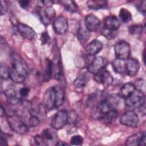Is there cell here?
I'll return each instance as SVG.
<instances>
[{
    "mask_svg": "<svg viewBox=\"0 0 146 146\" xmlns=\"http://www.w3.org/2000/svg\"><path fill=\"white\" fill-rule=\"evenodd\" d=\"M41 136L43 138L44 140L46 141V144L48 141H52L54 138L53 134L51 132L50 129L48 128H46V129H43V131L42 132Z\"/></svg>",
    "mask_w": 146,
    "mask_h": 146,
    "instance_id": "33",
    "label": "cell"
},
{
    "mask_svg": "<svg viewBox=\"0 0 146 146\" xmlns=\"http://www.w3.org/2000/svg\"><path fill=\"white\" fill-rule=\"evenodd\" d=\"M119 17L124 23L128 22L132 20V15L131 13L125 8H121L120 10Z\"/></svg>",
    "mask_w": 146,
    "mask_h": 146,
    "instance_id": "29",
    "label": "cell"
},
{
    "mask_svg": "<svg viewBox=\"0 0 146 146\" xmlns=\"http://www.w3.org/2000/svg\"><path fill=\"white\" fill-rule=\"evenodd\" d=\"M127 146L144 145L145 144V133L144 132H138L130 136L125 140Z\"/></svg>",
    "mask_w": 146,
    "mask_h": 146,
    "instance_id": "14",
    "label": "cell"
},
{
    "mask_svg": "<svg viewBox=\"0 0 146 146\" xmlns=\"http://www.w3.org/2000/svg\"><path fill=\"white\" fill-rule=\"evenodd\" d=\"M16 27L21 35L27 39L32 40L36 35L35 31L31 27L26 24L18 23Z\"/></svg>",
    "mask_w": 146,
    "mask_h": 146,
    "instance_id": "17",
    "label": "cell"
},
{
    "mask_svg": "<svg viewBox=\"0 0 146 146\" xmlns=\"http://www.w3.org/2000/svg\"><path fill=\"white\" fill-rule=\"evenodd\" d=\"M35 143L38 145H47L46 141L44 140L43 138L41 135H36L34 137Z\"/></svg>",
    "mask_w": 146,
    "mask_h": 146,
    "instance_id": "37",
    "label": "cell"
},
{
    "mask_svg": "<svg viewBox=\"0 0 146 146\" xmlns=\"http://www.w3.org/2000/svg\"><path fill=\"white\" fill-rule=\"evenodd\" d=\"M145 3H146L145 1H143L140 2V3L137 5L136 6L137 10L141 13L143 14L144 15L145 13Z\"/></svg>",
    "mask_w": 146,
    "mask_h": 146,
    "instance_id": "39",
    "label": "cell"
},
{
    "mask_svg": "<svg viewBox=\"0 0 146 146\" xmlns=\"http://www.w3.org/2000/svg\"><path fill=\"white\" fill-rule=\"evenodd\" d=\"M135 87L133 83L128 82L123 84L120 90L119 96L125 99L131 95L135 91Z\"/></svg>",
    "mask_w": 146,
    "mask_h": 146,
    "instance_id": "21",
    "label": "cell"
},
{
    "mask_svg": "<svg viewBox=\"0 0 146 146\" xmlns=\"http://www.w3.org/2000/svg\"><path fill=\"white\" fill-rule=\"evenodd\" d=\"M83 137L79 135H76L71 137L70 140L71 145H81L83 143Z\"/></svg>",
    "mask_w": 146,
    "mask_h": 146,
    "instance_id": "34",
    "label": "cell"
},
{
    "mask_svg": "<svg viewBox=\"0 0 146 146\" xmlns=\"http://www.w3.org/2000/svg\"><path fill=\"white\" fill-rule=\"evenodd\" d=\"M8 145V143H7V139H6L5 137H4L2 135L1 137V145L5 146V145Z\"/></svg>",
    "mask_w": 146,
    "mask_h": 146,
    "instance_id": "43",
    "label": "cell"
},
{
    "mask_svg": "<svg viewBox=\"0 0 146 146\" xmlns=\"http://www.w3.org/2000/svg\"><path fill=\"white\" fill-rule=\"evenodd\" d=\"M85 26L88 31H96L100 26L101 21L99 18L92 14H90L85 17Z\"/></svg>",
    "mask_w": 146,
    "mask_h": 146,
    "instance_id": "16",
    "label": "cell"
},
{
    "mask_svg": "<svg viewBox=\"0 0 146 146\" xmlns=\"http://www.w3.org/2000/svg\"><path fill=\"white\" fill-rule=\"evenodd\" d=\"M68 22L67 18L63 15L58 16L54 21L52 28L54 32L58 35L64 34L68 29Z\"/></svg>",
    "mask_w": 146,
    "mask_h": 146,
    "instance_id": "13",
    "label": "cell"
},
{
    "mask_svg": "<svg viewBox=\"0 0 146 146\" xmlns=\"http://www.w3.org/2000/svg\"><path fill=\"white\" fill-rule=\"evenodd\" d=\"M120 23L118 18L115 15L107 17L104 20L103 34L108 39H112L115 37V33L118 30Z\"/></svg>",
    "mask_w": 146,
    "mask_h": 146,
    "instance_id": "6",
    "label": "cell"
},
{
    "mask_svg": "<svg viewBox=\"0 0 146 146\" xmlns=\"http://www.w3.org/2000/svg\"><path fill=\"white\" fill-rule=\"evenodd\" d=\"M56 145H59V146H63V145H68V144L67 143H66V142L62 141H57V143L55 144Z\"/></svg>",
    "mask_w": 146,
    "mask_h": 146,
    "instance_id": "44",
    "label": "cell"
},
{
    "mask_svg": "<svg viewBox=\"0 0 146 146\" xmlns=\"http://www.w3.org/2000/svg\"><path fill=\"white\" fill-rule=\"evenodd\" d=\"M25 123L29 127H36L39 124L40 119L38 117L34 116L30 113V116L27 117Z\"/></svg>",
    "mask_w": 146,
    "mask_h": 146,
    "instance_id": "30",
    "label": "cell"
},
{
    "mask_svg": "<svg viewBox=\"0 0 146 146\" xmlns=\"http://www.w3.org/2000/svg\"><path fill=\"white\" fill-rule=\"evenodd\" d=\"M76 34L78 40L82 44H84L90 37V31H88L87 29L84 30L83 29H80Z\"/></svg>",
    "mask_w": 146,
    "mask_h": 146,
    "instance_id": "28",
    "label": "cell"
},
{
    "mask_svg": "<svg viewBox=\"0 0 146 146\" xmlns=\"http://www.w3.org/2000/svg\"><path fill=\"white\" fill-rule=\"evenodd\" d=\"M103 47V44L100 40L95 39L87 46L86 51L88 55L94 56L102 50Z\"/></svg>",
    "mask_w": 146,
    "mask_h": 146,
    "instance_id": "19",
    "label": "cell"
},
{
    "mask_svg": "<svg viewBox=\"0 0 146 146\" xmlns=\"http://www.w3.org/2000/svg\"><path fill=\"white\" fill-rule=\"evenodd\" d=\"M77 119L76 113L74 111H71L69 114L68 113V121L70 123H74L76 121Z\"/></svg>",
    "mask_w": 146,
    "mask_h": 146,
    "instance_id": "40",
    "label": "cell"
},
{
    "mask_svg": "<svg viewBox=\"0 0 146 146\" xmlns=\"http://www.w3.org/2000/svg\"><path fill=\"white\" fill-rule=\"evenodd\" d=\"M135 87V89L140 92L145 94V82L144 80L141 79H137L135 83L133 84Z\"/></svg>",
    "mask_w": 146,
    "mask_h": 146,
    "instance_id": "32",
    "label": "cell"
},
{
    "mask_svg": "<svg viewBox=\"0 0 146 146\" xmlns=\"http://www.w3.org/2000/svg\"><path fill=\"white\" fill-rule=\"evenodd\" d=\"M140 67V63L136 59L129 58L125 60V72L129 76H132L135 75L138 72Z\"/></svg>",
    "mask_w": 146,
    "mask_h": 146,
    "instance_id": "18",
    "label": "cell"
},
{
    "mask_svg": "<svg viewBox=\"0 0 146 146\" xmlns=\"http://www.w3.org/2000/svg\"><path fill=\"white\" fill-rule=\"evenodd\" d=\"M120 121L121 124L125 126L135 127L139 124V118L134 111L127 110L120 116Z\"/></svg>",
    "mask_w": 146,
    "mask_h": 146,
    "instance_id": "8",
    "label": "cell"
},
{
    "mask_svg": "<svg viewBox=\"0 0 146 146\" xmlns=\"http://www.w3.org/2000/svg\"><path fill=\"white\" fill-rule=\"evenodd\" d=\"M88 81V76L84 73L79 75L74 80V84L77 88H83L86 86Z\"/></svg>",
    "mask_w": 146,
    "mask_h": 146,
    "instance_id": "26",
    "label": "cell"
},
{
    "mask_svg": "<svg viewBox=\"0 0 146 146\" xmlns=\"http://www.w3.org/2000/svg\"><path fill=\"white\" fill-rule=\"evenodd\" d=\"M4 94L7 102L11 105H17L22 102L19 93L13 85L8 86L4 91Z\"/></svg>",
    "mask_w": 146,
    "mask_h": 146,
    "instance_id": "11",
    "label": "cell"
},
{
    "mask_svg": "<svg viewBox=\"0 0 146 146\" xmlns=\"http://www.w3.org/2000/svg\"><path fill=\"white\" fill-rule=\"evenodd\" d=\"M37 9V13L39 16L41 22L46 26L49 25L51 21L55 18V11L51 6H46L44 9L38 7Z\"/></svg>",
    "mask_w": 146,
    "mask_h": 146,
    "instance_id": "10",
    "label": "cell"
},
{
    "mask_svg": "<svg viewBox=\"0 0 146 146\" xmlns=\"http://www.w3.org/2000/svg\"><path fill=\"white\" fill-rule=\"evenodd\" d=\"M86 4L89 9L97 10L106 8L107 6V2L106 1H88Z\"/></svg>",
    "mask_w": 146,
    "mask_h": 146,
    "instance_id": "25",
    "label": "cell"
},
{
    "mask_svg": "<svg viewBox=\"0 0 146 146\" xmlns=\"http://www.w3.org/2000/svg\"><path fill=\"white\" fill-rule=\"evenodd\" d=\"M0 73H1V77L2 79H7L8 78H9V67H7L6 65H3V64L1 65Z\"/></svg>",
    "mask_w": 146,
    "mask_h": 146,
    "instance_id": "35",
    "label": "cell"
},
{
    "mask_svg": "<svg viewBox=\"0 0 146 146\" xmlns=\"http://www.w3.org/2000/svg\"><path fill=\"white\" fill-rule=\"evenodd\" d=\"M52 72V62L51 60L47 58L45 60V64L42 74V78L43 81L48 82L51 79Z\"/></svg>",
    "mask_w": 146,
    "mask_h": 146,
    "instance_id": "22",
    "label": "cell"
},
{
    "mask_svg": "<svg viewBox=\"0 0 146 146\" xmlns=\"http://www.w3.org/2000/svg\"><path fill=\"white\" fill-rule=\"evenodd\" d=\"M112 66L113 71L117 74H123L126 71L125 60L116 58L112 62Z\"/></svg>",
    "mask_w": 146,
    "mask_h": 146,
    "instance_id": "23",
    "label": "cell"
},
{
    "mask_svg": "<svg viewBox=\"0 0 146 146\" xmlns=\"http://www.w3.org/2000/svg\"><path fill=\"white\" fill-rule=\"evenodd\" d=\"M68 113L66 110H62L58 111L52 117L51 125L55 129H59L63 128L67 123Z\"/></svg>",
    "mask_w": 146,
    "mask_h": 146,
    "instance_id": "9",
    "label": "cell"
},
{
    "mask_svg": "<svg viewBox=\"0 0 146 146\" xmlns=\"http://www.w3.org/2000/svg\"><path fill=\"white\" fill-rule=\"evenodd\" d=\"M60 2L64 9L70 13H75L78 10V6L73 1H63Z\"/></svg>",
    "mask_w": 146,
    "mask_h": 146,
    "instance_id": "27",
    "label": "cell"
},
{
    "mask_svg": "<svg viewBox=\"0 0 146 146\" xmlns=\"http://www.w3.org/2000/svg\"><path fill=\"white\" fill-rule=\"evenodd\" d=\"M0 112H1V116H2L3 115H4L5 113V108H3V106H2V104H1V106Z\"/></svg>",
    "mask_w": 146,
    "mask_h": 146,
    "instance_id": "45",
    "label": "cell"
},
{
    "mask_svg": "<svg viewBox=\"0 0 146 146\" xmlns=\"http://www.w3.org/2000/svg\"><path fill=\"white\" fill-rule=\"evenodd\" d=\"M118 112L115 110H111L100 116L98 119L103 124H110L112 123L117 117Z\"/></svg>",
    "mask_w": 146,
    "mask_h": 146,
    "instance_id": "20",
    "label": "cell"
},
{
    "mask_svg": "<svg viewBox=\"0 0 146 146\" xmlns=\"http://www.w3.org/2000/svg\"><path fill=\"white\" fill-rule=\"evenodd\" d=\"M52 62V70L54 72V77L55 79H59L62 75V67L60 56L57 55L55 57L54 62Z\"/></svg>",
    "mask_w": 146,
    "mask_h": 146,
    "instance_id": "24",
    "label": "cell"
},
{
    "mask_svg": "<svg viewBox=\"0 0 146 146\" xmlns=\"http://www.w3.org/2000/svg\"><path fill=\"white\" fill-rule=\"evenodd\" d=\"M143 27L141 25L139 24H135L131 25L129 28L128 30L131 34L132 35H139L143 31Z\"/></svg>",
    "mask_w": 146,
    "mask_h": 146,
    "instance_id": "31",
    "label": "cell"
},
{
    "mask_svg": "<svg viewBox=\"0 0 146 146\" xmlns=\"http://www.w3.org/2000/svg\"><path fill=\"white\" fill-rule=\"evenodd\" d=\"M108 64L107 60L100 56L95 57L92 62L88 66V71L91 74H96L102 69L106 68Z\"/></svg>",
    "mask_w": 146,
    "mask_h": 146,
    "instance_id": "12",
    "label": "cell"
},
{
    "mask_svg": "<svg viewBox=\"0 0 146 146\" xmlns=\"http://www.w3.org/2000/svg\"><path fill=\"white\" fill-rule=\"evenodd\" d=\"M9 70V78L15 83H23L28 75V68L22 58L18 55L13 56Z\"/></svg>",
    "mask_w": 146,
    "mask_h": 146,
    "instance_id": "2",
    "label": "cell"
},
{
    "mask_svg": "<svg viewBox=\"0 0 146 146\" xmlns=\"http://www.w3.org/2000/svg\"><path fill=\"white\" fill-rule=\"evenodd\" d=\"M7 11V5L6 1H1V7H0V14L1 16L5 15Z\"/></svg>",
    "mask_w": 146,
    "mask_h": 146,
    "instance_id": "38",
    "label": "cell"
},
{
    "mask_svg": "<svg viewBox=\"0 0 146 146\" xmlns=\"http://www.w3.org/2000/svg\"><path fill=\"white\" fill-rule=\"evenodd\" d=\"M40 40L41 42V44L42 45L46 44L50 41V38L49 36V35L47 31H43L41 34Z\"/></svg>",
    "mask_w": 146,
    "mask_h": 146,
    "instance_id": "36",
    "label": "cell"
},
{
    "mask_svg": "<svg viewBox=\"0 0 146 146\" xmlns=\"http://www.w3.org/2000/svg\"><path fill=\"white\" fill-rule=\"evenodd\" d=\"M18 3L19 4V6L23 9H27L30 6V1H19Z\"/></svg>",
    "mask_w": 146,
    "mask_h": 146,
    "instance_id": "42",
    "label": "cell"
},
{
    "mask_svg": "<svg viewBox=\"0 0 146 146\" xmlns=\"http://www.w3.org/2000/svg\"><path fill=\"white\" fill-rule=\"evenodd\" d=\"M115 53L116 58L126 60L130 55V46L125 40H120L114 46Z\"/></svg>",
    "mask_w": 146,
    "mask_h": 146,
    "instance_id": "7",
    "label": "cell"
},
{
    "mask_svg": "<svg viewBox=\"0 0 146 146\" xmlns=\"http://www.w3.org/2000/svg\"><path fill=\"white\" fill-rule=\"evenodd\" d=\"M94 80L98 83L107 87L113 82V78L110 72L106 68L102 69L94 75Z\"/></svg>",
    "mask_w": 146,
    "mask_h": 146,
    "instance_id": "15",
    "label": "cell"
},
{
    "mask_svg": "<svg viewBox=\"0 0 146 146\" xmlns=\"http://www.w3.org/2000/svg\"><path fill=\"white\" fill-rule=\"evenodd\" d=\"M64 91L59 86L49 87L44 92L43 97V105L46 110L58 109L63 103Z\"/></svg>",
    "mask_w": 146,
    "mask_h": 146,
    "instance_id": "1",
    "label": "cell"
},
{
    "mask_svg": "<svg viewBox=\"0 0 146 146\" xmlns=\"http://www.w3.org/2000/svg\"><path fill=\"white\" fill-rule=\"evenodd\" d=\"M7 120L10 128L16 133L25 134L29 131V126L25 123L21 116L12 114L7 116Z\"/></svg>",
    "mask_w": 146,
    "mask_h": 146,
    "instance_id": "5",
    "label": "cell"
},
{
    "mask_svg": "<svg viewBox=\"0 0 146 146\" xmlns=\"http://www.w3.org/2000/svg\"><path fill=\"white\" fill-rule=\"evenodd\" d=\"M120 96L116 94L105 96L100 101L96 107V113L98 114V117L103 113L115 110L120 103Z\"/></svg>",
    "mask_w": 146,
    "mask_h": 146,
    "instance_id": "3",
    "label": "cell"
},
{
    "mask_svg": "<svg viewBox=\"0 0 146 146\" xmlns=\"http://www.w3.org/2000/svg\"><path fill=\"white\" fill-rule=\"evenodd\" d=\"M30 89L28 88V87H22L19 91V95L21 96V97H26L27 96L29 95V93H30Z\"/></svg>",
    "mask_w": 146,
    "mask_h": 146,
    "instance_id": "41",
    "label": "cell"
},
{
    "mask_svg": "<svg viewBox=\"0 0 146 146\" xmlns=\"http://www.w3.org/2000/svg\"><path fill=\"white\" fill-rule=\"evenodd\" d=\"M145 103V94L135 90L133 93L125 99V107L127 110H135L144 106Z\"/></svg>",
    "mask_w": 146,
    "mask_h": 146,
    "instance_id": "4",
    "label": "cell"
}]
</instances>
